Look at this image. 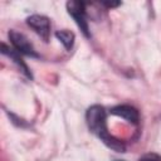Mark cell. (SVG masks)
Segmentation results:
<instances>
[{"mask_svg": "<svg viewBox=\"0 0 161 161\" xmlns=\"http://www.w3.org/2000/svg\"><path fill=\"white\" fill-rule=\"evenodd\" d=\"M55 36L62 42V44L67 49H70L73 47V43H74V33L73 31H69V30H58L55 33Z\"/></svg>", "mask_w": 161, "mask_h": 161, "instance_id": "7", "label": "cell"}, {"mask_svg": "<svg viewBox=\"0 0 161 161\" xmlns=\"http://www.w3.org/2000/svg\"><path fill=\"white\" fill-rule=\"evenodd\" d=\"M9 38H10V42L13 44V47L15 48V50L18 53H23L25 55H29V57H38L33 44L30 43V40L21 33L19 31H15V30H10L9 31Z\"/></svg>", "mask_w": 161, "mask_h": 161, "instance_id": "3", "label": "cell"}, {"mask_svg": "<svg viewBox=\"0 0 161 161\" xmlns=\"http://www.w3.org/2000/svg\"><path fill=\"white\" fill-rule=\"evenodd\" d=\"M1 52H3V54H6V55H8V57H10L11 59H14V62H15V63H16V64H18V65H19V67L23 69V72H24V73H25L28 77H30V78H31V74L29 73L28 67H26V65H25V63L21 60V58H20V57L16 54V50H13V49L8 48V47H6V45L3 43V44H1Z\"/></svg>", "mask_w": 161, "mask_h": 161, "instance_id": "6", "label": "cell"}, {"mask_svg": "<svg viewBox=\"0 0 161 161\" xmlns=\"http://www.w3.org/2000/svg\"><path fill=\"white\" fill-rule=\"evenodd\" d=\"M86 119H87V125L91 132H93L106 146H108L109 148L117 152L125 151L126 148L125 143L108 132L107 121H106V111L102 106L94 104L89 107L86 113Z\"/></svg>", "mask_w": 161, "mask_h": 161, "instance_id": "1", "label": "cell"}, {"mask_svg": "<svg viewBox=\"0 0 161 161\" xmlns=\"http://www.w3.org/2000/svg\"><path fill=\"white\" fill-rule=\"evenodd\" d=\"M138 161H161V156L157 153H146Z\"/></svg>", "mask_w": 161, "mask_h": 161, "instance_id": "8", "label": "cell"}, {"mask_svg": "<svg viewBox=\"0 0 161 161\" xmlns=\"http://www.w3.org/2000/svg\"><path fill=\"white\" fill-rule=\"evenodd\" d=\"M28 25L40 36L44 39V42L49 40V35H50V21L47 16L44 15H31L26 19Z\"/></svg>", "mask_w": 161, "mask_h": 161, "instance_id": "4", "label": "cell"}, {"mask_svg": "<svg viewBox=\"0 0 161 161\" xmlns=\"http://www.w3.org/2000/svg\"><path fill=\"white\" fill-rule=\"evenodd\" d=\"M111 113L114 114V116L122 117V118H125L126 121H128V122H131L133 125H137L138 123V119H140V116H138L137 109L133 108V107H131V106H127V104L113 107L111 109Z\"/></svg>", "mask_w": 161, "mask_h": 161, "instance_id": "5", "label": "cell"}, {"mask_svg": "<svg viewBox=\"0 0 161 161\" xmlns=\"http://www.w3.org/2000/svg\"><path fill=\"white\" fill-rule=\"evenodd\" d=\"M67 10H68V14L75 20L77 25L80 28L83 34L86 36H89L88 23H87V19H86L84 3H80V1H68L67 3Z\"/></svg>", "mask_w": 161, "mask_h": 161, "instance_id": "2", "label": "cell"}]
</instances>
